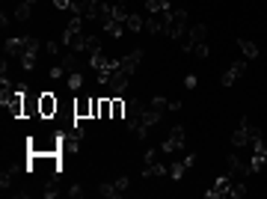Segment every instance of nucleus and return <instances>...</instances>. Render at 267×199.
I'll return each mask as SVG.
<instances>
[{"label":"nucleus","instance_id":"nucleus-1","mask_svg":"<svg viewBox=\"0 0 267 199\" xmlns=\"http://www.w3.org/2000/svg\"><path fill=\"white\" fill-rule=\"evenodd\" d=\"M27 155H62V134H36L27 140Z\"/></svg>","mask_w":267,"mask_h":199},{"label":"nucleus","instance_id":"nucleus-2","mask_svg":"<svg viewBox=\"0 0 267 199\" xmlns=\"http://www.w3.org/2000/svg\"><path fill=\"white\" fill-rule=\"evenodd\" d=\"M169 15H172V9L148 12V18H145V30H148L151 36H166V30H169Z\"/></svg>","mask_w":267,"mask_h":199},{"label":"nucleus","instance_id":"nucleus-3","mask_svg":"<svg viewBox=\"0 0 267 199\" xmlns=\"http://www.w3.org/2000/svg\"><path fill=\"white\" fill-rule=\"evenodd\" d=\"M145 101H140V98H134L131 104H128V113H125V125L137 134L140 131V125H143V116H145Z\"/></svg>","mask_w":267,"mask_h":199},{"label":"nucleus","instance_id":"nucleus-4","mask_svg":"<svg viewBox=\"0 0 267 199\" xmlns=\"http://www.w3.org/2000/svg\"><path fill=\"white\" fill-rule=\"evenodd\" d=\"M249 173H252V170H249V164H244L238 155H228V157H226V176L232 178V181H244Z\"/></svg>","mask_w":267,"mask_h":199},{"label":"nucleus","instance_id":"nucleus-5","mask_svg":"<svg viewBox=\"0 0 267 199\" xmlns=\"http://www.w3.org/2000/svg\"><path fill=\"white\" fill-rule=\"evenodd\" d=\"M101 0H71V12L74 18H98Z\"/></svg>","mask_w":267,"mask_h":199},{"label":"nucleus","instance_id":"nucleus-6","mask_svg":"<svg viewBox=\"0 0 267 199\" xmlns=\"http://www.w3.org/2000/svg\"><path fill=\"white\" fill-rule=\"evenodd\" d=\"M39 51H45L42 42H39L36 36H27V51H24V57H21L24 71H33V68H36V57H39Z\"/></svg>","mask_w":267,"mask_h":199},{"label":"nucleus","instance_id":"nucleus-7","mask_svg":"<svg viewBox=\"0 0 267 199\" xmlns=\"http://www.w3.org/2000/svg\"><path fill=\"white\" fill-rule=\"evenodd\" d=\"M60 110V98L54 92H39V119H54Z\"/></svg>","mask_w":267,"mask_h":199},{"label":"nucleus","instance_id":"nucleus-8","mask_svg":"<svg viewBox=\"0 0 267 199\" xmlns=\"http://www.w3.org/2000/svg\"><path fill=\"white\" fill-rule=\"evenodd\" d=\"M184 30H187V12H184V9H175V12L169 15V30H166V36L181 39Z\"/></svg>","mask_w":267,"mask_h":199},{"label":"nucleus","instance_id":"nucleus-9","mask_svg":"<svg viewBox=\"0 0 267 199\" xmlns=\"http://www.w3.org/2000/svg\"><path fill=\"white\" fill-rule=\"evenodd\" d=\"M205 24H196V27H190V33H187V39H184V48L181 51H193L196 45H202L205 42Z\"/></svg>","mask_w":267,"mask_h":199},{"label":"nucleus","instance_id":"nucleus-10","mask_svg":"<svg viewBox=\"0 0 267 199\" xmlns=\"http://www.w3.org/2000/svg\"><path fill=\"white\" fill-rule=\"evenodd\" d=\"M140 63H143V51H140V48H134L131 54H125V57L119 60V68L131 74V71H137V68H140Z\"/></svg>","mask_w":267,"mask_h":199},{"label":"nucleus","instance_id":"nucleus-11","mask_svg":"<svg viewBox=\"0 0 267 199\" xmlns=\"http://www.w3.org/2000/svg\"><path fill=\"white\" fill-rule=\"evenodd\" d=\"M74 119H92V98L89 95L74 98Z\"/></svg>","mask_w":267,"mask_h":199},{"label":"nucleus","instance_id":"nucleus-12","mask_svg":"<svg viewBox=\"0 0 267 199\" xmlns=\"http://www.w3.org/2000/svg\"><path fill=\"white\" fill-rule=\"evenodd\" d=\"M178 149H184V128L181 125H175L169 131V140L164 143V152H178Z\"/></svg>","mask_w":267,"mask_h":199},{"label":"nucleus","instance_id":"nucleus-13","mask_svg":"<svg viewBox=\"0 0 267 199\" xmlns=\"http://www.w3.org/2000/svg\"><path fill=\"white\" fill-rule=\"evenodd\" d=\"M228 190H232V178L228 176H220L214 181V187L208 190V199H220V196H228Z\"/></svg>","mask_w":267,"mask_h":199},{"label":"nucleus","instance_id":"nucleus-14","mask_svg":"<svg viewBox=\"0 0 267 199\" xmlns=\"http://www.w3.org/2000/svg\"><path fill=\"white\" fill-rule=\"evenodd\" d=\"M244 71H246V63H244V60H238V63H232V68H228V71L223 74V81H220V84H223V87H232V84L238 81V77H241Z\"/></svg>","mask_w":267,"mask_h":199},{"label":"nucleus","instance_id":"nucleus-15","mask_svg":"<svg viewBox=\"0 0 267 199\" xmlns=\"http://www.w3.org/2000/svg\"><path fill=\"white\" fill-rule=\"evenodd\" d=\"M24 51H27V36H21V39H9V42H6V57L21 60Z\"/></svg>","mask_w":267,"mask_h":199},{"label":"nucleus","instance_id":"nucleus-16","mask_svg":"<svg viewBox=\"0 0 267 199\" xmlns=\"http://www.w3.org/2000/svg\"><path fill=\"white\" fill-rule=\"evenodd\" d=\"M238 48L244 51V57H246V60H255V57H258V45H255V42H249V39H238Z\"/></svg>","mask_w":267,"mask_h":199},{"label":"nucleus","instance_id":"nucleus-17","mask_svg":"<svg viewBox=\"0 0 267 199\" xmlns=\"http://www.w3.org/2000/svg\"><path fill=\"white\" fill-rule=\"evenodd\" d=\"M30 116H39V95L36 98L24 95V119H30Z\"/></svg>","mask_w":267,"mask_h":199},{"label":"nucleus","instance_id":"nucleus-18","mask_svg":"<svg viewBox=\"0 0 267 199\" xmlns=\"http://www.w3.org/2000/svg\"><path fill=\"white\" fill-rule=\"evenodd\" d=\"M125 24H128V30H131V33L145 30V18H143V15H137V12H128V21H125Z\"/></svg>","mask_w":267,"mask_h":199},{"label":"nucleus","instance_id":"nucleus-19","mask_svg":"<svg viewBox=\"0 0 267 199\" xmlns=\"http://www.w3.org/2000/svg\"><path fill=\"white\" fill-rule=\"evenodd\" d=\"M166 173H169V170H166L164 164H145V170H143L145 178H148V176H151V178H161V176H166Z\"/></svg>","mask_w":267,"mask_h":199},{"label":"nucleus","instance_id":"nucleus-20","mask_svg":"<svg viewBox=\"0 0 267 199\" xmlns=\"http://www.w3.org/2000/svg\"><path fill=\"white\" fill-rule=\"evenodd\" d=\"M125 113H128V104L119 95H113V119H125Z\"/></svg>","mask_w":267,"mask_h":199},{"label":"nucleus","instance_id":"nucleus-21","mask_svg":"<svg viewBox=\"0 0 267 199\" xmlns=\"http://www.w3.org/2000/svg\"><path fill=\"white\" fill-rule=\"evenodd\" d=\"M62 68L65 71H78V51H71V54L62 57Z\"/></svg>","mask_w":267,"mask_h":199},{"label":"nucleus","instance_id":"nucleus-22","mask_svg":"<svg viewBox=\"0 0 267 199\" xmlns=\"http://www.w3.org/2000/svg\"><path fill=\"white\" fill-rule=\"evenodd\" d=\"M190 164H193V157H184L181 164H172V170H169V173H172V178H181V176H184V170H187Z\"/></svg>","mask_w":267,"mask_h":199},{"label":"nucleus","instance_id":"nucleus-23","mask_svg":"<svg viewBox=\"0 0 267 199\" xmlns=\"http://www.w3.org/2000/svg\"><path fill=\"white\" fill-rule=\"evenodd\" d=\"M12 184H15V170H3V176H0V187L9 190Z\"/></svg>","mask_w":267,"mask_h":199},{"label":"nucleus","instance_id":"nucleus-24","mask_svg":"<svg viewBox=\"0 0 267 199\" xmlns=\"http://www.w3.org/2000/svg\"><path fill=\"white\" fill-rule=\"evenodd\" d=\"M30 9H33V3H27V0H24V3H18L15 18H18V21H27V18H30Z\"/></svg>","mask_w":267,"mask_h":199},{"label":"nucleus","instance_id":"nucleus-25","mask_svg":"<svg viewBox=\"0 0 267 199\" xmlns=\"http://www.w3.org/2000/svg\"><path fill=\"white\" fill-rule=\"evenodd\" d=\"M83 87V74L81 71H71L68 74V89H81Z\"/></svg>","mask_w":267,"mask_h":199},{"label":"nucleus","instance_id":"nucleus-26","mask_svg":"<svg viewBox=\"0 0 267 199\" xmlns=\"http://www.w3.org/2000/svg\"><path fill=\"white\" fill-rule=\"evenodd\" d=\"M98 193H101L104 199H116V196H119V190H116V184H101V187H98Z\"/></svg>","mask_w":267,"mask_h":199},{"label":"nucleus","instance_id":"nucleus-27","mask_svg":"<svg viewBox=\"0 0 267 199\" xmlns=\"http://www.w3.org/2000/svg\"><path fill=\"white\" fill-rule=\"evenodd\" d=\"M148 107H151V110H158V113H164V110H169V101L158 95V98H151V101H148Z\"/></svg>","mask_w":267,"mask_h":199},{"label":"nucleus","instance_id":"nucleus-28","mask_svg":"<svg viewBox=\"0 0 267 199\" xmlns=\"http://www.w3.org/2000/svg\"><path fill=\"white\" fill-rule=\"evenodd\" d=\"M57 193H60V184H57V178H54V181H45V196H48V199H54Z\"/></svg>","mask_w":267,"mask_h":199},{"label":"nucleus","instance_id":"nucleus-29","mask_svg":"<svg viewBox=\"0 0 267 199\" xmlns=\"http://www.w3.org/2000/svg\"><path fill=\"white\" fill-rule=\"evenodd\" d=\"M246 193V184L244 181H232V190H228V196H244Z\"/></svg>","mask_w":267,"mask_h":199},{"label":"nucleus","instance_id":"nucleus-30","mask_svg":"<svg viewBox=\"0 0 267 199\" xmlns=\"http://www.w3.org/2000/svg\"><path fill=\"white\" fill-rule=\"evenodd\" d=\"M113 184H116V190H119V196H125V190H128V178L125 176H119L116 181H113Z\"/></svg>","mask_w":267,"mask_h":199},{"label":"nucleus","instance_id":"nucleus-31","mask_svg":"<svg viewBox=\"0 0 267 199\" xmlns=\"http://www.w3.org/2000/svg\"><path fill=\"white\" fill-rule=\"evenodd\" d=\"M193 51H196V57H199V60H205V57H208V45H205V42H202V45H196Z\"/></svg>","mask_w":267,"mask_h":199},{"label":"nucleus","instance_id":"nucleus-32","mask_svg":"<svg viewBox=\"0 0 267 199\" xmlns=\"http://www.w3.org/2000/svg\"><path fill=\"white\" fill-rule=\"evenodd\" d=\"M68 196H74V199H81V196H83V187H81V184H74V187H68Z\"/></svg>","mask_w":267,"mask_h":199},{"label":"nucleus","instance_id":"nucleus-33","mask_svg":"<svg viewBox=\"0 0 267 199\" xmlns=\"http://www.w3.org/2000/svg\"><path fill=\"white\" fill-rule=\"evenodd\" d=\"M45 51H48L51 57H57V54H60V45H57V42H48V45H45Z\"/></svg>","mask_w":267,"mask_h":199},{"label":"nucleus","instance_id":"nucleus-34","mask_svg":"<svg viewBox=\"0 0 267 199\" xmlns=\"http://www.w3.org/2000/svg\"><path fill=\"white\" fill-rule=\"evenodd\" d=\"M12 196L15 199H24V196H30V187H18V190H12Z\"/></svg>","mask_w":267,"mask_h":199},{"label":"nucleus","instance_id":"nucleus-35","mask_svg":"<svg viewBox=\"0 0 267 199\" xmlns=\"http://www.w3.org/2000/svg\"><path fill=\"white\" fill-rule=\"evenodd\" d=\"M57 9H71V0H54Z\"/></svg>","mask_w":267,"mask_h":199},{"label":"nucleus","instance_id":"nucleus-36","mask_svg":"<svg viewBox=\"0 0 267 199\" xmlns=\"http://www.w3.org/2000/svg\"><path fill=\"white\" fill-rule=\"evenodd\" d=\"M261 143H264V149H267V137H264V140H261Z\"/></svg>","mask_w":267,"mask_h":199},{"label":"nucleus","instance_id":"nucleus-37","mask_svg":"<svg viewBox=\"0 0 267 199\" xmlns=\"http://www.w3.org/2000/svg\"><path fill=\"white\" fill-rule=\"evenodd\" d=\"M27 3H36V0H27Z\"/></svg>","mask_w":267,"mask_h":199}]
</instances>
